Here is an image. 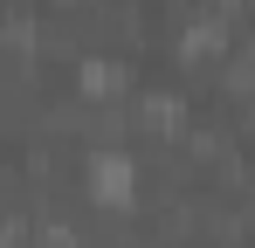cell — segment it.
I'll return each mask as SVG.
<instances>
[{"mask_svg": "<svg viewBox=\"0 0 255 248\" xmlns=\"http://www.w3.org/2000/svg\"><path fill=\"white\" fill-rule=\"evenodd\" d=\"M90 200L97 207H131V193H138V172H131L125 152H90Z\"/></svg>", "mask_w": 255, "mask_h": 248, "instance_id": "cell-1", "label": "cell"}]
</instances>
